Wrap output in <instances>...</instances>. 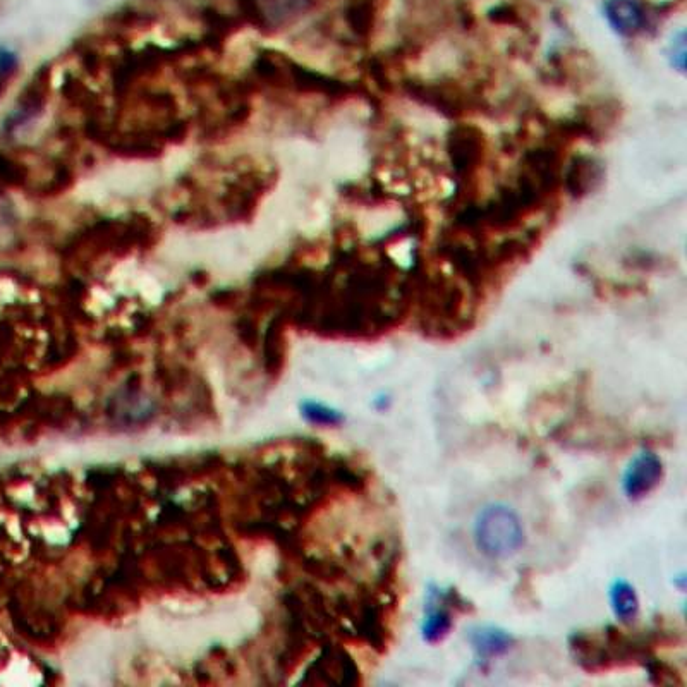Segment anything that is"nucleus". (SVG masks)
I'll return each mask as SVG.
<instances>
[{"mask_svg": "<svg viewBox=\"0 0 687 687\" xmlns=\"http://www.w3.org/2000/svg\"><path fill=\"white\" fill-rule=\"evenodd\" d=\"M677 47H675V50H672V62H674V66L679 67L681 69L682 73H684V69H686V40H684V33H681L679 37H677Z\"/></svg>", "mask_w": 687, "mask_h": 687, "instance_id": "obj_18", "label": "nucleus"}, {"mask_svg": "<svg viewBox=\"0 0 687 687\" xmlns=\"http://www.w3.org/2000/svg\"><path fill=\"white\" fill-rule=\"evenodd\" d=\"M18 57L14 52L7 49H0V97L6 92L7 86L11 85L14 74L18 73Z\"/></svg>", "mask_w": 687, "mask_h": 687, "instance_id": "obj_16", "label": "nucleus"}, {"mask_svg": "<svg viewBox=\"0 0 687 687\" xmlns=\"http://www.w3.org/2000/svg\"><path fill=\"white\" fill-rule=\"evenodd\" d=\"M610 602L614 608V614L622 622H631L639 612L638 593L627 581H615L610 590Z\"/></svg>", "mask_w": 687, "mask_h": 687, "instance_id": "obj_14", "label": "nucleus"}, {"mask_svg": "<svg viewBox=\"0 0 687 687\" xmlns=\"http://www.w3.org/2000/svg\"><path fill=\"white\" fill-rule=\"evenodd\" d=\"M377 21V2L375 0H354L347 7L346 23L358 40H368Z\"/></svg>", "mask_w": 687, "mask_h": 687, "instance_id": "obj_12", "label": "nucleus"}, {"mask_svg": "<svg viewBox=\"0 0 687 687\" xmlns=\"http://www.w3.org/2000/svg\"><path fill=\"white\" fill-rule=\"evenodd\" d=\"M562 171L564 157L559 146L540 145L524 152L519 172H523L548 198L554 200L557 191L562 188Z\"/></svg>", "mask_w": 687, "mask_h": 687, "instance_id": "obj_6", "label": "nucleus"}, {"mask_svg": "<svg viewBox=\"0 0 687 687\" xmlns=\"http://www.w3.org/2000/svg\"><path fill=\"white\" fill-rule=\"evenodd\" d=\"M28 169L18 160L0 153V189L18 188L26 183Z\"/></svg>", "mask_w": 687, "mask_h": 687, "instance_id": "obj_15", "label": "nucleus"}, {"mask_svg": "<svg viewBox=\"0 0 687 687\" xmlns=\"http://www.w3.org/2000/svg\"><path fill=\"white\" fill-rule=\"evenodd\" d=\"M605 179V169L600 160L591 155H574L562 171V188L572 200H584L595 193Z\"/></svg>", "mask_w": 687, "mask_h": 687, "instance_id": "obj_7", "label": "nucleus"}, {"mask_svg": "<svg viewBox=\"0 0 687 687\" xmlns=\"http://www.w3.org/2000/svg\"><path fill=\"white\" fill-rule=\"evenodd\" d=\"M490 18L495 21V23H507V25H514L519 21V14L512 9V7H497L490 11Z\"/></svg>", "mask_w": 687, "mask_h": 687, "instance_id": "obj_17", "label": "nucleus"}, {"mask_svg": "<svg viewBox=\"0 0 687 687\" xmlns=\"http://www.w3.org/2000/svg\"><path fill=\"white\" fill-rule=\"evenodd\" d=\"M473 540L476 548L488 559H511L523 548L526 540L523 521L509 505H487L476 516Z\"/></svg>", "mask_w": 687, "mask_h": 687, "instance_id": "obj_1", "label": "nucleus"}, {"mask_svg": "<svg viewBox=\"0 0 687 687\" xmlns=\"http://www.w3.org/2000/svg\"><path fill=\"white\" fill-rule=\"evenodd\" d=\"M447 596H444L440 603L437 600L428 603V610H426L425 622L421 627L423 638L428 643H438L450 633L452 629V614L449 608L445 607Z\"/></svg>", "mask_w": 687, "mask_h": 687, "instance_id": "obj_11", "label": "nucleus"}, {"mask_svg": "<svg viewBox=\"0 0 687 687\" xmlns=\"http://www.w3.org/2000/svg\"><path fill=\"white\" fill-rule=\"evenodd\" d=\"M421 323L437 334L456 329L463 322L464 294L461 286L445 275L421 277L418 280Z\"/></svg>", "mask_w": 687, "mask_h": 687, "instance_id": "obj_2", "label": "nucleus"}, {"mask_svg": "<svg viewBox=\"0 0 687 687\" xmlns=\"http://www.w3.org/2000/svg\"><path fill=\"white\" fill-rule=\"evenodd\" d=\"M663 480L662 459L653 452H641L627 466L622 488L629 500L648 497Z\"/></svg>", "mask_w": 687, "mask_h": 687, "instance_id": "obj_8", "label": "nucleus"}, {"mask_svg": "<svg viewBox=\"0 0 687 687\" xmlns=\"http://www.w3.org/2000/svg\"><path fill=\"white\" fill-rule=\"evenodd\" d=\"M438 253L473 287L487 284L488 279L497 270L488 256L487 246L478 243V246L473 248L457 236H445L438 243Z\"/></svg>", "mask_w": 687, "mask_h": 687, "instance_id": "obj_5", "label": "nucleus"}, {"mask_svg": "<svg viewBox=\"0 0 687 687\" xmlns=\"http://www.w3.org/2000/svg\"><path fill=\"white\" fill-rule=\"evenodd\" d=\"M605 16L622 37H634L645 28V13L636 0H607Z\"/></svg>", "mask_w": 687, "mask_h": 687, "instance_id": "obj_9", "label": "nucleus"}, {"mask_svg": "<svg viewBox=\"0 0 687 687\" xmlns=\"http://www.w3.org/2000/svg\"><path fill=\"white\" fill-rule=\"evenodd\" d=\"M471 643H473V648L478 653V657L488 660V658L499 657L504 651L509 650L511 636L504 631H499V629H493V627H483L473 634Z\"/></svg>", "mask_w": 687, "mask_h": 687, "instance_id": "obj_13", "label": "nucleus"}, {"mask_svg": "<svg viewBox=\"0 0 687 687\" xmlns=\"http://www.w3.org/2000/svg\"><path fill=\"white\" fill-rule=\"evenodd\" d=\"M445 152L456 174L457 186L468 189L487 159V136L475 124L457 122L445 140Z\"/></svg>", "mask_w": 687, "mask_h": 687, "instance_id": "obj_4", "label": "nucleus"}, {"mask_svg": "<svg viewBox=\"0 0 687 687\" xmlns=\"http://www.w3.org/2000/svg\"><path fill=\"white\" fill-rule=\"evenodd\" d=\"M402 90L414 102L435 109L438 114L449 119H461L487 107L483 95L464 88L457 81H421L411 78L402 81Z\"/></svg>", "mask_w": 687, "mask_h": 687, "instance_id": "obj_3", "label": "nucleus"}, {"mask_svg": "<svg viewBox=\"0 0 687 687\" xmlns=\"http://www.w3.org/2000/svg\"><path fill=\"white\" fill-rule=\"evenodd\" d=\"M49 90V67H43V69H40V71L33 76V80L28 83L25 92L21 93V97H19L18 100V110H16V119L26 121V119H30L31 116L38 114V112L42 110L45 100H47Z\"/></svg>", "mask_w": 687, "mask_h": 687, "instance_id": "obj_10", "label": "nucleus"}]
</instances>
